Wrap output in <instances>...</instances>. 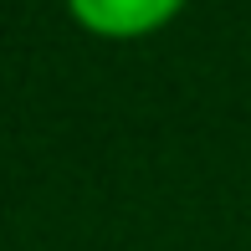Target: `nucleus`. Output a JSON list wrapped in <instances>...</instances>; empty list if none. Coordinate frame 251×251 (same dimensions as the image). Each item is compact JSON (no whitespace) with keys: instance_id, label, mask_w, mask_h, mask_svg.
I'll list each match as a JSON object with an SVG mask.
<instances>
[{"instance_id":"f257e3e1","label":"nucleus","mask_w":251,"mask_h":251,"mask_svg":"<svg viewBox=\"0 0 251 251\" xmlns=\"http://www.w3.org/2000/svg\"><path fill=\"white\" fill-rule=\"evenodd\" d=\"M77 16L93 31H108V36H133V31H149L164 16H175L179 0H67Z\"/></svg>"}]
</instances>
